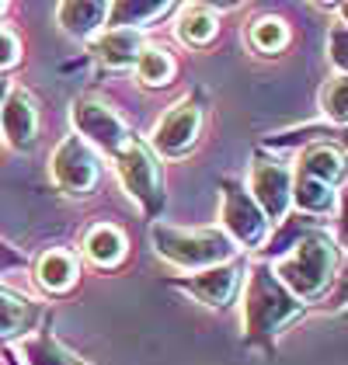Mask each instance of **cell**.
Instances as JSON below:
<instances>
[{
	"label": "cell",
	"mask_w": 348,
	"mask_h": 365,
	"mask_svg": "<svg viewBox=\"0 0 348 365\" xmlns=\"http://www.w3.org/2000/svg\"><path fill=\"white\" fill-rule=\"evenodd\" d=\"M334 275V244L320 233L303 237L279 264H275V279L279 285L300 296V299H314L327 289V282Z\"/></svg>",
	"instance_id": "obj_1"
},
{
	"label": "cell",
	"mask_w": 348,
	"mask_h": 365,
	"mask_svg": "<svg viewBox=\"0 0 348 365\" xmlns=\"http://www.w3.org/2000/svg\"><path fill=\"white\" fill-rule=\"evenodd\" d=\"M153 244L168 261L181 268H216L230 257V240L216 230H178V226H153Z\"/></svg>",
	"instance_id": "obj_2"
},
{
	"label": "cell",
	"mask_w": 348,
	"mask_h": 365,
	"mask_svg": "<svg viewBox=\"0 0 348 365\" xmlns=\"http://www.w3.org/2000/svg\"><path fill=\"white\" fill-rule=\"evenodd\" d=\"M300 313L296 296H290L279 279H272L268 272H255L247 299H244V320L251 334H275L286 320Z\"/></svg>",
	"instance_id": "obj_3"
},
{
	"label": "cell",
	"mask_w": 348,
	"mask_h": 365,
	"mask_svg": "<svg viewBox=\"0 0 348 365\" xmlns=\"http://www.w3.org/2000/svg\"><path fill=\"white\" fill-rule=\"evenodd\" d=\"M116 164H118V178H122L126 192L143 205V212L153 216L160 209V202H164V195H160V170H157L153 153L140 140H129L116 153Z\"/></svg>",
	"instance_id": "obj_4"
},
{
	"label": "cell",
	"mask_w": 348,
	"mask_h": 365,
	"mask_svg": "<svg viewBox=\"0 0 348 365\" xmlns=\"http://www.w3.org/2000/svg\"><path fill=\"white\" fill-rule=\"evenodd\" d=\"M73 125H77L81 140H91L98 150H105V153H112V157L133 140L129 129H126V122H122L108 105H101V101H94V98H81V101L73 105Z\"/></svg>",
	"instance_id": "obj_5"
},
{
	"label": "cell",
	"mask_w": 348,
	"mask_h": 365,
	"mask_svg": "<svg viewBox=\"0 0 348 365\" xmlns=\"http://www.w3.org/2000/svg\"><path fill=\"white\" fill-rule=\"evenodd\" d=\"M53 178L66 195H87L98 181V160L81 136H66L53 153Z\"/></svg>",
	"instance_id": "obj_6"
},
{
	"label": "cell",
	"mask_w": 348,
	"mask_h": 365,
	"mask_svg": "<svg viewBox=\"0 0 348 365\" xmlns=\"http://www.w3.org/2000/svg\"><path fill=\"white\" fill-rule=\"evenodd\" d=\"M199 125H203L199 105H195V101H178L171 112L157 122L153 146H157L164 157H181L192 143L199 140Z\"/></svg>",
	"instance_id": "obj_7"
},
{
	"label": "cell",
	"mask_w": 348,
	"mask_h": 365,
	"mask_svg": "<svg viewBox=\"0 0 348 365\" xmlns=\"http://www.w3.org/2000/svg\"><path fill=\"white\" fill-rule=\"evenodd\" d=\"M251 192H255V205L261 209V216L268 220H282L286 205H290V170L275 160L258 157L251 168Z\"/></svg>",
	"instance_id": "obj_8"
},
{
	"label": "cell",
	"mask_w": 348,
	"mask_h": 365,
	"mask_svg": "<svg viewBox=\"0 0 348 365\" xmlns=\"http://www.w3.org/2000/svg\"><path fill=\"white\" fill-rule=\"evenodd\" d=\"M223 220H227L230 233L244 247H258L265 240V233H268V220L261 216L255 198L244 195L233 181H227V192H223Z\"/></svg>",
	"instance_id": "obj_9"
},
{
	"label": "cell",
	"mask_w": 348,
	"mask_h": 365,
	"mask_svg": "<svg viewBox=\"0 0 348 365\" xmlns=\"http://www.w3.org/2000/svg\"><path fill=\"white\" fill-rule=\"evenodd\" d=\"M0 125H4L11 146H18V150H29L35 143L39 115H35V105L25 91H11V98L0 105Z\"/></svg>",
	"instance_id": "obj_10"
},
{
	"label": "cell",
	"mask_w": 348,
	"mask_h": 365,
	"mask_svg": "<svg viewBox=\"0 0 348 365\" xmlns=\"http://www.w3.org/2000/svg\"><path fill=\"white\" fill-rule=\"evenodd\" d=\"M94 56L101 59L105 66L122 70V66H133L140 53H143V42H140V31L136 29H108L101 38H94Z\"/></svg>",
	"instance_id": "obj_11"
},
{
	"label": "cell",
	"mask_w": 348,
	"mask_h": 365,
	"mask_svg": "<svg viewBox=\"0 0 348 365\" xmlns=\"http://www.w3.org/2000/svg\"><path fill=\"white\" fill-rule=\"evenodd\" d=\"M185 289L195 292L205 307H223L233 296V289H237V272H233L230 264H216V268H205L203 275L188 279Z\"/></svg>",
	"instance_id": "obj_12"
},
{
	"label": "cell",
	"mask_w": 348,
	"mask_h": 365,
	"mask_svg": "<svg viewBox=\"0 0 348 365\" xmlns=\"http://www.w3.org/2000/svg\"><path fill=\"white\" fill-rule=\"evenodd\" d=\"M105 18H108V4H101V0L59 4V25L70 31V35H77V38H84L98 25H105Z\"/></svg>",
	"instance_id": "obj_13"
},
{
	"label": "cell",
	"mask_w": 348,
	"mask_h": 365,
	"mask_svg": "<svg viewBox=\"0 0 348 365\" xmlns=\"http://www.w3.org/2000/svg\"><path fill=\"white\" fill-rule=\"evenodd\" d=\"M84 251H87V257H91L94 264L112 268V264L122 261V254H126V237H122V230H118V226L101 223V226H94V230L87 233Z\"/></svg>",
	"instance_id": "obj_14"
},
{
	"label": "cell",
	"mask_w": 348,
	"mask_h": 365,
	"mask_svg": "<svg viewBox=\"0 0 348 365\" xmlns=\"http://www.w3.org/2000/svg\"><path fill=\"white\" fill-rule=\"evenodd\" d=\"M345 160H342V150H334V146H310L307 153H303V164H300V174L303 178H314L320 185H338L342 181V168Z\"/></svg>",
	"instance_id": "obj_15"
},
{
	"label": "cell",
	"mask_w": 348,
	"mask_h": 365,
	"mask_svg": "<svg viewBox=\"0 0 348 365\" xmlns=\"http://www.w3.org/2000/svg\"><path fill=\"white\" fill-rule=\"evenodd\" d=\"M73 279H77V261L70 254H63V251L42 254V261H39V282H42V289L66 292L73 285Z\"/></svg>",
	"instance_id": "obj_16"
},
{
	"label": "cell",
	"mask_w": 348,
	"mask_h": 365,
	"mask_svg": "<svg viewBox=\"0 0 348 365\" xmlns=\"http://www.w3.org/2000/svg\"><path fill=\"white\" fill-rule=\"evenodd\" d=\"M35 317V307H31L25 296L11 292V289H0V337L21 334Z\"/></svg>",
	"instance_id": "obj_17"
},
{
	"label": "cell",
	"mask_w": 348,
	"mask_h": 365,
	"mask_svg": "<svg viewBox=\"0 0 348 365\" xmlns=\"http://www.w3.org/2000/svg\"><path fill=\"white\" fill-rule=\"evenodd\" d=\"M178 35H181L188 46H205V42H213V35H216V14H213L209 7H203V4L185 7V11H181Z\"/></svg>",
	"instance_id": "obj_18"
},
{
	"label": "cell",
	"mask_w": 348,
	"mask_h": 365,
	"mask_svg": "<svg viewBox=\"0 0 348 365\" xmlns=\"http://www.w3.org/2000/svg\"><path fill=\"white\" fill-rule=\"evenodd\" d=\"M136 73H140V81L146 87H164L174 77L171 53L160 49V46H146L143 53H140V59H136Z\"/></svg>",
	"instance_id": "obj_19"
},
{
	"label": "cell",
	"mask_w": 348,
	"mask_h": 365,
	"mask_svg": "<svg viewBox=\"0 0 348 365\" xmlns=\"http://www.w3.org/2000/svg\"><path fill=\"white\" fill-rule=\"evenodd\" d=\"M290 198H296V205L307 209V212H327L334 205V188L331 185H320L314 178L296 174V185L290 188Z\"/></svg>",
	"instance_id": "obj_20"
},
{
	"label": "cell",
	"mask_w": 348,
	"mask_h": 365,
	"mask_svg": "<svg viewBox=\"0 0 348 365\" xmlns=\"http://www.w3.org/2000/svg\"><path fill=\"white\" fill-rule=\"evenodd\" d=\"M25 355H29V365H84L77 355H70L59 341L39 334L25 341Z\"/></svg>",
	"instance_id": "obj_21"
},
{
	"label": "cell",
	"mask_w": 348,
	"mask_h": 365,
	"mask_svg": "<svg viewBox=\"0 0 348 365\" xmlns=\"http://www.w3.org/2000/svg\"><path fill=\"white\" fill-rule=\"evenodd\" d=\"M286 42H290V31H286V25H282L279 18H261V21H255L251 46H255L258 53H279Z\"/></svg>",
	"instance_id": "obj_22"
},
{
	"label": "cell",
	"mask_w": 348,
	"mask_h": 365,
	"mask_svg": "<svg viewBox=\"0 0 348 365\" xmlns=\"http://www.w3.org/2000/svg\"><path fill=\"white\" fill-rule=\"evenodd\" d=\"M345 91H348V84H345V77H334L331 84L324 87V94H320V101H324V115L327 118H334V122H345L348 118V105H345Z\"/></svg>",
	"instance_id": "obj_23"
},
{
	"label": "cell",
	"mask_w": 348,
	"mask_h": 365,
	"mask_svg": "<svg viewBox=\"0 0 348 365\" xmlns=\"http://www.w3.org/2000/svg\"><path fill=\"white\" fill-rule=\"evenodd\" d=\"M164 11H168V4H116V7H108V14H116V29L126 25V18L143 21V18H157Z\"/></svg>",
	"instance_id": "obj_24"
},
{
	"label": "cell",
	"mask_w": 348,
	"mask_h": 365,
	"mask_svg": "<svg viewBox=\"0 0 348 365\" xmlns=\"http://www.w3.org/2000/svg\"><path fill=\"white\" fill-rule=\"evenodd\" d=\"M331 63L338 66V77H345V21H338L331 29Z\"/></svg>",
	"instance_id": "obj_25"
},
{
	"label": "cell",
	"mask_w": 348,
	"mask_h": 365,
	"mask_svg": "<svg viewBox=\"0 0 348 365\" xmlns=\"http://www.w3.org/2000/svg\"><path fill=\"white\" fill-rule=\"evenodd\" d=\"M18 38L11 35V31H4L0 29V70H7V66H14L18 63Z\"/></svg>",
	"instance_id": "obj_26"
},
{
	"label": "cell",
	"mask_w": 348,
	"mask_h": 365,
	"mask_svg": "<svg viewBox=\"0 0 348 365\" xmlns=\"http://www.w3.org/2000/svg\"><path fill=\"white\" fill-rule=\"evenodd\" d=\"M4 91H7V84H4V81H0V105H4Z\"/></svg>",
	"instance_id": "obj_27"
}]
</instances>
